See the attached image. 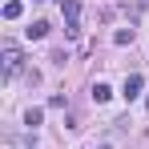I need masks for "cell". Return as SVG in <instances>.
<instances>
[{
  "instance_id": "obj_1",
  "label": "cell",
  "mask_w": 149,
  "mask_h": 149,
  "mask_svg": "<svg viewBox=\"0 0 149 149\" xmlns=\"http://www.w3.org/2000/svg\"><path fill=\"white\" fill-rule=\"evenodd\" d=\"M0 61H4V77H16L24 69V52L16 45H0Z\"/></svg>"
},
{
  "instance_id": "obj_5",
  "label": "cell",
  "mask_w": 149,
  "mask_h": 149,
  "mask_svg": "<svg viewBox=\"0 0 149 149\" xmlns=\"http://www.w3.org/2000/svg\"><path fill=\"white\" fill-rule=\"evenodd\" d=\"M20 12H24L20 0H8V4H4V20H20Z\"/></svg>"
},
{
  "instance_id": "obj_7",
  "label": "cell",
  "mask_w": 149,
  "mask_h": 149,
  "mask_svg": "<svg viewBox=\"0 0 149 149\" xmlns=\"http://www.w3.org/2000/svg\"><path fill=\"white\" fill-rule=\"evenodd\" d=\"M40 121H45V109H28V113H24V125H28V129H36Z\"/></svg>"
},
{
  "instance_id": "obj_2",
  "label": "cell",
  "mask_w": 149,
  "mask_h": 149,
  "mask_svg": "<svg viewBox=\"0 0 149 149\" xmlns=\"http://www.w3.org/2000/svg\"><path fill=\"white\" fill-rule=\"evenodd\" d=\"M61 8H65V32L77 36V32H81V4H77V0H65Z\"/></svg>"
},
{
  "instance_id": "obj_9",
  "label": "cell",
  "mask_w": 149,
  "mask_h": 149,
  "mask_svg": "<svg viewBox=\"0 0 149 149\" xmlns=\"http://www.w3.org/2000/svg\"><path fill=\"white\" fill-rule=\"evenodd\" d=\"M145 109H149V101H145Z\"/></svg>"
},
{
  "instance_id": "obj_3",
  "label": "cell",
  "mask_w": 149,
  "mask_h": 149,
  "mask_svg": "<svg viewBox=\"0 0 149 149\" xmlns=\"http://www.w3.org/2000/svg\"><path fill=\"white\" fill-rule=\"evenodd\" d=\"M141 85H145V81H141V73H129V77H125L121 97H125V101H137V97H141Z\"/></svg>"
},
{
  "instance_id": "obj_10",
  "label": "cell",
  "mask_w": 149,
  "mask_h": 149,
  "mask_svg": "<svg viewBox=\"0 0 149 149\" xmlns=\"http://www.w3.org/2000/svg\"><path fill=\"white\" fill-rule=\"evenodd\" d=\"M101 149H109V145H101Z\"/></svg>"
},
{
  "instance_id": "obj_4",
  "label": "cell",
  "mask_w": 149,
  "mask_h": 149,
  "mask_svg": "<svg viewBox=\"0 0 149 149\" xmlns=\"http://www.w3.org/2000/svg\"><path fill=\"white\" fill-rule=\"evenodd\" d=\"M109 97H113V89H109L105 81H97V85H93V101H97V105H105Z\"/></svg>"
},
{
  "instance_id": "obj_6",
  "label": "cell",
  "mask_w": 149,
  "mask_h": 149,
  "mask_svg": "<svg viewBox=\"0 0 149 149\" xmlns=\"http://www.w3.org/2000/svg\"><path fill=\"white\" fill-rule=\"evenodd\" d=\"M28 36H32V40L49 36V20H36V24H28Z\"/></svg>"
},
{
  "instance_id": "obj_8",
  "label": "cell",
  "mask_w": 149,
  "mask_h": 149,
  "mask_svg": "<svg viewBox=\"0 0 149 149\" xmlns=\"http://www.w3.org/2000/svg\"><path fill=\"white\" fill-rule=\"evenodd\" d=\"M113 40H117V45H133V28H117Z\"/></svg>"
}]
</instances>
